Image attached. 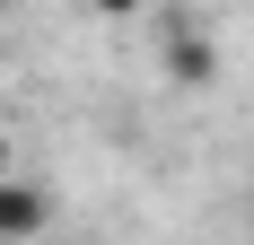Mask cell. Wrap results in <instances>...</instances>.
Returning a JSON list of instances; mask_svg holds the SVG:
<instances>
[{
    "instance_id": "277c9868",
    "label": "cell",
    "mask_w": 254,
    "mask_h": 245,
    "mask_svg": "<svg viewBox=\"0 0 254 245\" xmlns=\"http://www.w3.org/2000/svg\"><path fill=\"white\" fill-rule=\"evenodd\" d=\"M0 175H9V140H0Z\"/></svg>"
},
{
    "instance_id": "7a4b0ae2",
    "label": "cell",
    "mask_w": 254,
    "mask_h": 245,
    "mask_svg": "<svg viewBox=\"0 0 254 245\" xmlns=\"http://www.w3.org/2000/svg\"><path fill=\"white\" fill-rule=\"evenodd\" d=\"M158 70L176 79V88H210V79H219V53H210V35H202L193 18H176L167 44H158Z\"/></svg>"
},
{
    "instance_id": "6da1fadb",
    "label": "cell",
    "mask_w": 254,
    "mask_h": 245,
    "mask_svg": "<svg viewBox=\"0 0 254 245\" xmlns=\"http://www.w3.org/2000/svg\"><path fill=\"white\" fill-rule=\"evenodd\" d=\"M44 228H53V193L35 184V175L9 167V175H0V245H35Z\"/></svg>"
},
{
    "instance_id": "5b68a950",
    "label": "cell",
    "mask_w": 254,
    "mask_h": 245,
    "mask_svg": "<svg viewBox=\"0 0 254 245\" xmlns=\"http://www.w3.org/2000/svg\"><path fill=\"white\" fill-rule=\"evenodd\" d=\"M246 219H254V193H246Z\"/></svg>"
},
{
    "instance_id": "3957f363",
    "label": "cell",
    "mask_w": 254,
    "mask_h": 245,
    "mask_svg": "<svg viewBox=\"0 0 254 245\" xmlns=\"http://www.w3.org/2000/svg\"><path fill=\"white\" fill-rule=\"evenodd\" d=\"M88 9H97V18H140L149 0H88Z\"/></svg>"
}]
</instances>
